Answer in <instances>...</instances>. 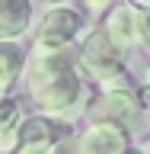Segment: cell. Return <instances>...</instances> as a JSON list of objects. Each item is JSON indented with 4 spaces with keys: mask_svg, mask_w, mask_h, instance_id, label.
Returning <instances> with one entry per match:
<instances>
[{
    "mask_svg": "<svg viewBox=\"0 0 150 154\" xmlns=\"http://www.w3.org/2000/svg\"><path fill=\"white\" fill-rule=\"evenodd\" d=\"M45 3H61V0H45Z\"/></svg>",
    "mask_w": 150,
    "mask_h": 154,
    "instance_id": "obj_18",
    "label": "cell"
},
{
    "mask_svg": "<svg viewBox=\"0 0 150 154\" xmlns=\"http://www.w3.org/2000/svg\"><path fill=\"white\" fill-rule=\"evenodd\" d=\"M54 154H77V148H74V144H57Z\"/></svg>",
    "mask_w": 150,
    "mask_h": 154,
    "instance_id": "obj_14",
    "label": "cell"
},
{
    "mask_svg": "<svg viewBox=\"0 0 150 154\" xmlns=\"http://www.w3.org/2000/svg\"><path fill=\"white\" fill-rule=\"evenodd\" d=\"M122 55L125 51L112 45V38L105 35V29H99V32H93L83 42L77 58H80V67L86 74L93 77L96 84H102V90H118V87H131Z\"/></svg>",
    "mask_w": 150,
    "mask_h": 154,
    "instance_id": "obj_2",
    "label": "cell"
},
{
    "mask_svg": "<svg viewBox=\"0 0 150 154\" xmlns=\"http://www.w3.org/2000/svg\"><path fill=\"white\" fill-rule=\"evenodd\" d=\"M131 7H141V10H150V0H131Z\"/></svg>",
    "mask_w": 150,
    "mask_h": 154,
    "instance_id": "obj_15",
    "label": "cell"
},
{
    "mask_svg": "<svg viewBox=\"0 0 150 154\" xmlns=\"http://www.w3.org/2000/svg\"><path fill=\"white\" fill-rule=\"evenodd\" d=\"M22 132V109L13 100H0V154L13 151Z\"/></svg>",
    "mask_w": 150,
    "mask_h": 154,
    "instance_id": "obj_9",
    "label": "cell"
},
{
    "mask_svg": "<svg viewBox=\"0 0 150 154\" xmlns=\"http://www.w3.org/2000/svg\"><path fill=\"white\" fill-rule=\"evenodd\" d=\"M61 125L35 116V119H22V132H19V154H54L61 144Z\"/></svg>",
    "mask_w": 150,
    "mask_h": 154,
    "instance_id": "obj_6",
    "label": "cell"
},
{
    "mask_svg": "<svg viewBox=\"0 0 150 154\" xmlns=\"http://www.w3.org/2000/svg\"><path fill=\"white\" fill-rule=\"evenodd\" d=\"M93 122H118L125 128H137L144 116L141 93H134L131 87H118V90H102V96L90 106Z\"/></svg>",
    "mask_w": 150,
    "mask_h": 154,
    "instance_id": "obj_3",
    "label": "cell"
},
{
    "mask_svg": "<svg viewBox=\"0 0 150 154\" xmlns=\"http://www.w3.org/2000/svg\"><path fill=\"white\" fill-rule=\"evenodd\" d=\"M141 151H144V154H150V138H147V141L141 144Z\"/></svg>",
    "mask_w": 150,
    "mask_h": 154,
    "instance_id": "obj_17",
    "label": "cell"
},
{
    "mask_svg": "<svg viewBox=\"0 0 150 154\" xmlns=\"http://www.w3.org/2000/svg\"><path fill=\"white\" fill-rule=\"evenodd\" d=\"M77 154H125L128 148V128L118 122H93L74 141Z\"/></svg>",
    "mask_w": 150,
    "mask_h": 154,
    "instance_id": "obj_5",
    "label": "cell"
},
{
    "mask_svg": "<svg viewBox=\"0 0 150 154\" xmlns=\"http://www.w3.org/2000/svg\"><path fill=\"white\" fill-rule=\"evenodd\" d=\"M86 3H90V7H93V10H105V7H109V3H112V0H86Z\"/></svg>",
    "mask_w": 150,
    "mask_h": 154,
    "instance_id": "obj_13",
    "label": "cell"
},
{
    "mask_svg": "<svg viewBox=\"0 0 150 154\" xmlns=\"http://www.w3.org/2000/svg\"><path fill=\"white\" fill-rule=\"evenodd\" d=\"M125 154H144L141 148H125Z\"/></svg>",
    "mask_w": 150,
    "mask_h": 154,
    "instance_id": "obj_16",
    "label": "cell"
},
{
    "mask_svg": "<svg viewBox=\"0 0 150 154\" xmlns=\"http://www.w3.org/2000/svg\"><path fill=\"white\" fill-rule=\"evenodd\" d=\"M26 84H29L32 103L51 116L77 109L80 96H83L77 61L64 48L61 51H35L26 61Z\"/></svg>",
    "mask_w": 150,
    "mask_h": 154,
    "instance_id": "obj_1",
    "label": "cell"
},
{
    "mask_svg": "<svg viewBox=\"0 0 150 154\" xmlns=\"http://www.w3.org/2000/svg\"><path fill=\"white\" fill-rule=\"evenodd\" d=\"M141 45L150 48V10L141 13Z\"/></svg>",
    "mask_w": 150,
    "mask_h": 154,
    "instance_id": "obj_11",
    "label": "cell"
},
{
    "mask_svg": "<svg viewBox=\"0 0 150 154\" xmlns=\"http://www.w3.org/2000/svg\"><path fill=\"white\" fill-rule=\"evenodd\" d=\"M32 7L29 0H0V38H16L29 29Z\"/></svg>",
    "mask_w": 150,
    "mask_h": 154,
    "instance_id": "obj_8",
    "label": "cell"
},
{
    "mask_svg": "<svg viewBox=\"0 0 150 154\" xmlns=\"http://www.w3.org/2000/svg\"><path fill=\"white\" fill-rule=\"evenodd\" d=\"M22 64H26L22 51H19L10 38H0V100H3V93L13 87V80L19 77Z\"/></svg>",
    "mask_w": 150,
    "mask_h": 154,
    "instance_id": "obj_10",
    "label": "cell"
},
{
    "mask_svg": "<svg viewBox=\"0 0 150 154\" xmlns=\"http://www.w3.org/2000/svg\"><path fill=\"white\" fill-rule=\"evenodd\" d=\"M77 32H80V16L67 7H54L38 23L35 45H38V51H61L77 38Z\"/></svg>",
    "mask_w": 150,
    "mask_h": 154,
    "instance_id": "obj_4",
    "label": "cell"
},
{
    "mask_svg": "<svg viewBox=\"0 0 150 154\" xmlns=\"http://www.w3.org/2000/svg\"><path fill=\"white\" fill-rule=\"evenodd\" d=\"M105 35L112 38V45L122 48V51L141 45V13L134 7H128V3L115 7L109 13V19H105Z\"/></svg>",
    "mask_w": 150,
    "mask_h": 154,
    "instance_id": "obj_7",
    "label": "cell"
},
{
    "mask_svg": "<svg viewBox=\"0 0 150 154\" xmlns=\"http://www.w3.org/2000/svg\"><path fill=\"white\" fill-rule=\"evenodd\" d=\"M141 103H144V109H150V71L144 77V87H141Z\"/></svg>",
    "mask_w": 150,
    "mask_h": 154,
    "instance_id": "obj_12",
    "label": "cell"
}]
</instances>
